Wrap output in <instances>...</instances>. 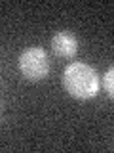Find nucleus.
<instances>
[{"label": "nucleus", "mask_w": 114, "mask_h": 153, "mask_svg": "<svg viewBox=\"0 0 114 153\" xmlns=\"http://www.w3.org/2000/svg\"><path fill=\"white\" fill-rule=\"evenodd\" d=\"M103 86H104V90H107V94L110 96V98H114V67L104 73V76H103Z\"/></svg>", "instance_id": "20e7f679"}, {"label": "nucleus", "mask_w": 114, "mask_h": 153, "mask_svg": "<svg viewBox=\"0 0 114 153\" xmlns=\"http://www.w3.org/2000/svg\"><path fill=\"white\" fill-rule=\"evenodd\" d=\"M19 71L28 80H42L50 71V61L42 48H27L19 56Z\"/></svg>", "instance_id": "f03ea898"}, {"label": "nucleus", "mask_w": 114, "mask_h": 153, "mask_svg": "<svg viewBox=\"0 0 114 153\" xmlns=\"http://www.w3.org/2000/svg\"><path fill=\"white\" fill-rule=\"evenodd\" d=\"M63 84L70 96L80 100H88L97 94L99 76L86 63H70L63 73Z\"/></svg>", "instance_id": "f257e3e1"}, {"label": "nucleus", "mask_w": 114, "mask_h": 153, "mask_svg": "<svg viewBox=\"0 0 114 153\" xmlns=\"http://www.w3.org/2000/svg\"><path fill=\"white\" fill-rule=\"evenodd\" d=\"M51 50L59 57H72L78 50V40L72 33L69 31H59L51 38Z\"/></svg>", "instance_id": "7ed1b4c3"}]
</instances>
